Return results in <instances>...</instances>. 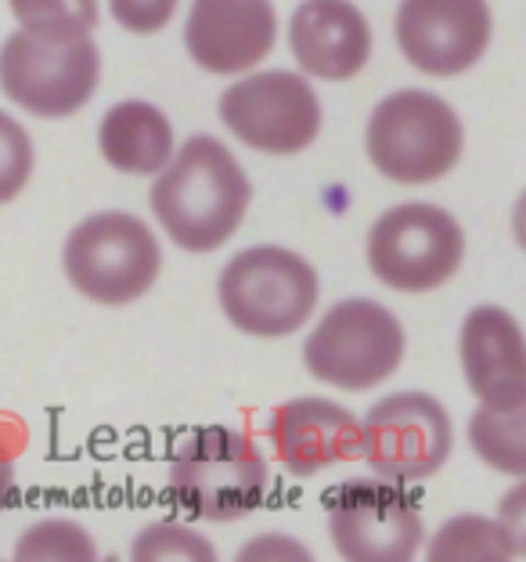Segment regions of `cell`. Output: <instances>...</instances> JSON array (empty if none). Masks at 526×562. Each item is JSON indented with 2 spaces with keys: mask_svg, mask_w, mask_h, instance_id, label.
<instances>
[{
  "mask_svg": "<svg viewBox=\"0 0 526 562\" xmlns=\"http://www.w3.org/2000/svg\"><path fill=\"white\" fill-rule=\"evenodd\" d=\"M325 505L332 544L350 562H404L426 538L415 497L393 480L339 483Z\"/></svg>",
  "mask_w": 526,
  "mask_h": 562,
  "instance_id": "9c48e42d",
  "label": "cell"
},
{
  "mask_svg": "<svg viewBox=\"0 0 526 562\" xmlns=\"http://www.w3.org/2000/svg\"><path fill=\"white\" fill-rule=\"evenodd\" d=\"M303 361L314 379L361 393L401 368L404 328L376 300H343L306 336Z\"/></svg>",
  "mask_w": 526,
  "mask_h": 562,
  "instance_id": "52a82bcc",
  "label": "cell"
},
{
  "mask_svg": "<svg viewBox=\"0 0 526 562\" xmlns=\"http://www.w3.org/2000/svg\"><path fill=\"white\" fill-rule=\"evenodd\" d=\"M177 555L213 559V548L206 541H199L191 530L170 527V522H163V527H148L134 544V559H177Z\"/></svg>",
  "mask_w": 526,
  "mask_h": 562,
  "instance_id": "603a6c76",
  "label": "cell"
},
{
  "mask_svg": "<svg viewBox=\"0 0 526 562\" xmlns=\"http://www.w3.org/2000/svg\"><path fill=\"white\" fill-rule=\"evenodd\" d=\"M249 177L216 137H191L152 184V213L188 252L221 249L246 221Z\"/></svg>",
  "mask_w": 526,
  "mask_h": 562,
  "instance_id": "6da1fadb",
  "label": "cell"
},
{
  "mask_svg": "<svg viewBox=\"0 0 526 562\" xmlns=\"http://www.w3.org/2000/svg\"><path fill=\"white\" fill-rule=\"evenodd\" d=\"M271 443L292 476H317L321 469L361 458V426L336 401L300 397L281 404L271 418Z\"/></svg>",
  "mask_w": 526,
  "mask_h": 562,
  "instance_id": "9a60e30c",
  "label": "cell"
},
{
  "mask_svg": "<svg viewBox=\"0 0 526 562\" xmlns=\"http://www.w3.org/2000/svg\"><path fill=\"white\" fill-rule=\"evenodd\" d=\"M101 156L123 173H156L174 156V126L148 101H120L101 120Z\"/></svg>",
  "mask_w": 526,
  "mask_h": 562,
  "instance_id": "e0dca14e",
  "label": "cell"
},
{
  "mask_svg": "<svg viewBox=\"0 0 526 562\" xmlns=\"http://www.w3.org/2000/svg\"><path fill=\"white\" fill-rule=\"evenodd\" d=\"M22 30L41 36H87L98 25V0H8Z\"/></svg>",
  "mask_w": 526,
  "mask_h": 562,
  "instance_id": "ffe728a7",
  "label": "cell"
},
{
  "mask_svg": "<svg viewBox=\"0 0 526 562\" xmlns=\"http://www.w3.org/2000/svg\"><path fill=\"white\" fill-rule=\"evenodd\" d=\"M11 497H15V469L4 454H0V513L11 505Z\"/></svg>",
  "mask_w": 526,
  "mask_h": 562,
  "instance_id": "d4e9b609",
  "label": "cell"
},
{
  "mask_svg": "<svg viewBox=\"0 0 526 562\" xmlns=\"http://www.w3.org/2000/svg\"><path fill=\"white\" fill-rule=\"evenodd\" d=\"M365 145L382 177L396 184H433L458 166L466 134L444 98L396 91L371 112Z\"/></svg>",
  "mask_w": 526,
  "mask_h": 562,
  "instance_id": "3957f363",
  "label": "cell"
},
{
  "mask_svg": "<svg viewBox=\"0 0 526 562\" xmlns=\"http://www.w3.org/2000/svg\"><path fill=\"white\" fill-rule=\"evenodd\" d=\"M466 257L458 221L429 202H404L371 224L368 267L396 292H429L451 278Z\"/></svg>",
  "mask_w": 526,
  "mask_h": 562,
  "instance_id": "ba28073f",
  "label": "cell"
},
{
  "mask_svg": "<svg viewBox=\"0 0 526 562\" xmlns=\"http://www.w3.org/2000/svg\"><path fill=\"white\" fill-rule=\"evenodd\" d=\"M112 15L131 33H159L174 19L177 0H109Z\"/></svg>",
  "mask_w": 526,
  "mask_h": 562,
  "instance_id": "cb8c5ba5",
  "label": "cell"
},
{
  "mask_svg": "<svg viewBox=\"0 0 526 562\" xmlns=\"http://www.w3.org/2000/svg\"><path fill=\"white\" fill-rule=\"evenodd\" d=\"M526 407H486L469 422V440L486 465L508 476H523L526 472V437H523Z\"/></svg>",
  "mask_w": 526,
  "mask_h": 562,
  "instance_id": "ac0fdd59",
  "label": "cell"
},
{
  "mask_svg": "<svg viewBox=\"0 0 526 562\" xmlns=\"http://www.w3.org/2000/svg\"><path fill=\"white\" fill-rule=\"evenodd\" d=\"M292 58L317 80H354L368 66L371 30L350 0H303L289 25Z\"/></svg>",
  "mask_w": 526,
  "mask_h": 562,
  "instance_id": "2e32d148",
  "label": "cell"
},
{
  "mask_svg": "<svg viewBox=\"0 0 526 562\" xmlns=\"http://www.w3.org/2000/svg\"><path fill=\"white\" fill-rule=\"evenodd\" d=\"M271 491V469L246 432L202 426L188 432L170 462V497L184 513L210 522H235L256 513Z\"/></svg>",
  "mask_w": 526,
  "mask_h": 562,
  "instance_id": "7a4b0ae2",
  "label": "cell"
},
{
  "mask_svg": "<svg viewBox=\"0 0 526 562\" xmlns=\"http://www.w3.org/2000/svg\"><path fill=\"white\" fill-rule=\"evenodd\" d=\"M271 0H195L184 25L188 55L213 76L249 72L275 50Z\"/></svg>",
  "mask_w": 526,
  "mask_h": 562,
  "instance_id": "4fadbf2b",
  "label": "cell"
},
{
  "mask_svg": "<svg viewBox=\"0 0 526 562\" xmlns=\"http://www.w3.org/2000/svg\"><path fill=\"white\" fill-rule=\"evenodd\" d=\"M19 559H94V544L76 522L51 519L33 527L15 548Z\"/></svg>",
  "mask_w": 526,
  "mask_h": 562,
  "instance_id": "44dd1931",
  "label": "cell"
},
{
  "mask_svg": "<svg viewBox=\"0 0 526 562\" xmlns=\"http://www.w3.org/2000/svg\"><path fill=\"white\" fill-rule=\"evenodd\" d=\"M461 368L486 407H526V347L519 322L502 306H477L461 325Z\"/></svg>",
  "mask_w": 526,
  "mask_h": 562,
  "instance_id": "5bb4252c",
  "label": "cell"
},
{
  "mask_svg": "<svg viewBox=\"0 0 526 562\" xmlns=\"http://www.w3.org/2000/svg\"><path fill=\"white\" fill-rule=\"evenodd\" d=\"M101 55L91 36L11 33L0 47V91L44 120L80 112L98 91Z\"/></svg>",
  "mask_w": 526,
  "mask_h": 562,
  "instance_id": "277c9868",
  "label": "cell"
},
{
  "mask_svg": "<svg viewBox=\"0 0 526 562\" xmlns=\"http://www.w3.org/2000/svg\"><path fill=\"white\" fill-rule=\"evenodd\" d=\"M451 418L429 393H393L371 404L361 426V458L393 483H418L440 472L451 454Z\"/></svg>",
  "mask_w": 526,
  "mask_h": 562,
  "instance_id": "8fae6325",
  "label": "cell"
},
{
  "mask_svg": "<svg viewBox=\"0 0 526 562\" xmlns=\"http://www.w3.org/2000/svg\"><path fill=\"white\" fill-rule=\"evenodd\" d=\"M519 538L512 533L505 522H494L486 516H455L444 522L440 533L429 544L433 562L447 559H512L519 555Z\"/></svg>",
  "mask_w": 526,
  "mask_h": 562,
  "instance_id": "d6986e66",
  "label": "cell"
},
{
  "mask_svg": "<svg viewBox=\"0 0 526 562\" xmlns=\"http://www.w3.org/2000/svg\"><path fill=\"white\" fill-rule=\"evenodd\" d=\"M317 303V274L300 252L253 246L221 274V306L246 336L281 339L306 325Z\"/></svg>",
  "mask_w": 526,
  "mask_h": 562,
  "instance_id": "5b68a950",
  "label": "cell"
},
{
  "mask_svg": "<svg viewBox=\"0 0 526 562\" xmlns=\"http://www.w3.org/2000/svg\"><path fill=\"white\" fill-rule=\"evenodd\" d=\"M486 0H401L396 44L426 76H458L472 69L491 44Z\"/></svg>",
  "mask_w": 526,
  "mask_h": 562,
  "instance_id": "7c38bea8",
  "label": "cell"
},
{
  "mask_svg": "<svg viewBox=\"0 0 526 562\" xmlns=\"http://www.w3.org/2000/svg\"><path fill=\"white\" fill-rule=\"evenodd\" d=\"M61 263L72 289L87 300L123 306L156 285L163 252L145 221L131 213H94L72 227Z\"/></svg>",
  "mask_w": 526,
  "mask_h": 562,
  "instance_id": "8992f818",
  "label": "cell"
},
{
  "mask_svg": "<svg viewBox=\"0 0 526 562\" xmlns=\"http://www.w3.org/2000/svg\"><path fill=\"white\" fill-rule=\"evenodd\" d=\"M30 173H33V140L19 120L0 112V206L30 184Z\"/></svg>",
  "mask_w": 526,
  "mask_h": 562,
  "instance_id": "7402d4cb",
  "label": "cell"
},
{
  "mask_svg": "<svg viewBox=\"0 0 526 562\" xmlns=\"http://www.w3.org/2000/svg\"><path fill=\"white\" fill-rule=\"evenodd\" d=\"M221 120L242 145L296 156L321 134V101L300 72H253L221 94Z\"/></svg>",
  "mask_w": 526,
  "mask_h": 562,
  "instance_id": "30bf717a",
  "label": "cell"
}]
</instances>
